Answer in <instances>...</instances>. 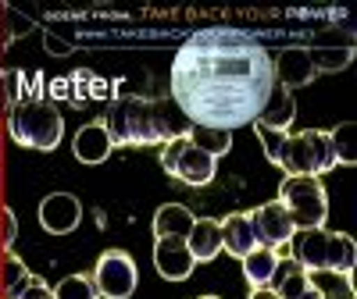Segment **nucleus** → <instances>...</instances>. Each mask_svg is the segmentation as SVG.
<instances>
[{"label":"nucleus","mask_w":357,"mask_h":299,"mask_svg":"<svg viewBox=\"0 0 357 299\" xmlns=\"http://www.w3.org/2000/svg\"><path fill=\"white\" fill-rule=\"evenodd\" d=\"M275 89L272 57L243 29L211 25L193 33L172 61V100L200 129L254 125Z\"/></svg>","instance_id":"1"},{"label":"nucleus","mask_w":357,"mask_h":299,"mask_svg":"<svg viewBox=\"0 0 357 299\" xmlns=\"http://www.w3.org/2000/svg\"><path fill=\"white\" fill-rule=\"evenodd\" d=\"M264 157L272 161L275 168H282L286 175H307L318 178L325 171L336 168V154H333V139L325 129H307V132H275L254 125Z\"/></svg>","instance_id":"2"},{"label":"nucleus","mask_w":357,"mask_h":299,"mask_svg":"<svg viewBox=\"0 0 357 299\" xmlns=\"http://www.w3.org/2000/svg\"><path fill=\"white\" fill-rule=\"evenodd\" d=\"M100 122L114 146H165L172 136H178L168 122L165 104L151 97H118L114 104H107Z\"/></svg>","instance_id":"3"},{"label":"nucleus","mask_w":357,"mask_h":299,"mask_svg":"<svg viewBox=\"0 0 357 299\" xmlns=\"http://www.w3.org/2000/svg\"><path fill=\"white\" fill-rule=\"evenodd\" d=\"M8 132L18 146H29V150H57L65 139V118L50 100H25V104H15L11 111V122H8Z\"/></svg>","instance_id":"4"},{"label":"nucleus","mask_w":357,"mask_h":299,"mask_svg":"<svg viewBox=\"0 0 357 299\" xmlns=\"http://www.w3.org/2000/svg\"><path fill=\"white\" fill-rule=\"evenodd\" d=\"M286 214L293 221V228H325V218H329V196H325V186L318 178L307 175H286V182L279 186L275 196Z\"/></svg>","instance_id":"5"},{"label":"nucleus","mask_w":357,"mask_h":299,"mask_svg":"<svg viewBox=\"0 0 357 299\" xmlns=\"http://www.w3.org/2000/svg\"><path fill=\"white\" fill-rule=\"evenodd\" d=\"M161 168L172 175V178H178V182H186V186H193V189H200V186H211L215 182V175H218V161L207 154V150H200L197 143H190L183 132L178 136H172L165 146H161Z\"/></svg>","instance_id":"6"},{"label":"nucleus","mask_w":357,"mask_h":299,"mask_svg":"<svg viewBox=\"0 0 357 299\" xmlns=\"http://www.w3.org/2000/svg\"><path fill=\"white\" fill-rule=\"evenodd\" d=\"M100 299H129L139 285V267L126 250H107L97 257V267L89 271Z\"/></svg>","instance_id":"7"},{"label":"nucleus","mask_w":357,"mask_h":299,"mask_svg":"<svg viewBox=\"0 0 357 299\" xmlns=\"http://www.w3.org/2000/svg\"><path fill=\"white\" fill-rule=\"evenodd\" d=\"M304 50L311 57L314 72H343L354 61V33L343 25H329L321 33H314Z\"/></svg>","instance_id":"8"},{"label":"nucleus","mask_w":357,"mask_h":299,"mask_svg":"<svg viewBox=\"0 0 357 299\" xmlns=\"http://www.w3.org/2000/svg\"><path fill=\"white\" fill-rule=\"evenodd\" d=\"M36 218H40V225L50 235H72L79 228V221H82V203L72 193H50V196L40 200Z\"/></svg>","instance_id":"9"},{"label":"nucleus","mask_w":357,"mask_h":299,"mask_svg":"<svg viewBox=\"0 0 357 299\" xmlns=\"http://www.w3.org/2000/svg\"><path fill=\"white\" fill-rule=\"evenodd\" d=\"M254 214V228H257V239H261V246H272V250H279V246H289V239H293V221H289V214H286V207L279 203V200H268V203H261L257 211H250Z\"/></svg>","instance_id":"10"},{"label":"nucleus","mask_w":357,"mask_h":299,"mask_svg":"<svg viewBox=\"0 0 357 299\" xmlns=\"http://www.w3.org/2000/svg\"><path fill=\"white\" fill-rule=\"evenodd\" d=\"M154 267H158V275L168 278V282H183L193 275V253L186 246V239H154Z\"/></svg>","instance_id":"11"},{"label":"nucleus","mask_w":357,"mask_h":299,"mask_svg":"<svg viewBox=\"0 0 357 299\" xmlns=\"http://www.w3.org/2000/svg\"><path fill=\"white\" fill-rule=\"evenodd\" d=\"M272 75H275V86L289 89V93L318 79V72H314V65H311V57H307L304 47H286V50H279V57L272 61Z\"/></svg>","instance_id":"12"},{"label":"nucleus","mask_w":357,"mask_h":299,"mask_svg":"<svg viewBox=\"0 0 357 299\" xmlns=\"http://www.w3.org/2000/svg\"><path fill=\"white\" fill-rule=\"evenodd\" d=\"M218 225H222V250H225V253H232V257L243 260L250 250L261 246L257 228H254V214L236 211V214H229V218L218 221Z\"/></svg>","instance_id":"13"},{"label":"nucleus","mask_w":357,"mask_h":299,"mask_svg":"<svg viewBox=\"0 0 357 299\" xmlns=\"http://www.w3.org/2000/svg\"><path fill=\"white\" fill-rule=\"evenodd\" d=\"M111 150H114V143H111L104 122H89L72 136V154L82 164H104L111 157Z\"/></svg>","instance_id":"14"},{"label":"nucleus","mask_w":357,"mask_h":299,"mask_svg":"<svg viewBox=\"0 0 357 299\" xmlns=\"http://www.w3.org/2000/svg\"><path fill=\"white\" fill-rule=\"evenodd\" d=\"M325 239H329L325 228H301V232H293L289 250H293V260H296L301 271H325Z\"/></svg>","instance_id":"15"},{"label":"nucleus","mask_w":357,"mask_h":299,"mask_svg":"<svg viewBox=\"0 0 357 299\" xmlns=\"http://www.w3.org/2000/svg\"><path fill=\"white\" fill-rule=\"evenodd\" d=\"M186 246L193 253L197 264H207V260H215L222 253V225L215 218H197L190 235H186Z\"/></svg>","instance_id":"16"},{"label":"nucleus","mask_w":357,"mask_h":299,"mask_svg":"<svg viewBox=\"0 0 357 299\" xmlns=\"http://www.w3.org/2000/svg\"><path fill=\"white\" fill-rule=\"evenodd\" d=\"M293 118H296V100H293V93H289V89H282V86H275V89H272V97H268V104H264V111L257 114V122H254V125L286 132V129L293 125Z\"/></svg>","instance_id":"17"},{"label":"nucleus","mask_w":357,"mask_h":299,"mask_svg":"<svg viewBox=\"0 0 357 299\" xmlns=\"http://www.w3.org/2000/svg\"><path fill=\"white\" fill-rule=\"evenodd\" d=\"M275 271H279V250H272V246H257L243 257V278L250 289H268Z\"/></svg>","instance_id":"18"},{"label":"nucleus","mask_w":357,"mask_h":299,"mask_svg":"<svg viewBox=\"0 0 357 299\" xmlns=\"http://www.w3.org/2000/svg\"><path fill=\"white\" fill-rule=\"evenodd\" d=\"M193 211L183 203H165L158 207V214H154V239H186L190 228H193Z\"/></svg>","instance_id":"19"},{"label":"nucleus","mask_w":357,"mask_h":299,"mask_svg":"<svg viewBox=\"0 0 357 299\" xmlns=\"http://www.w3.org/2000/svg\"><path fill=\"white\" fill-rule=\"evenodd\" d=\"M357 264V246L347 232H329L325 239V271H336V275H350Z\"/></svg>","instance_id":"20"},{"label":"nucleus","mask_w":357,"mask_h":299,"mask_svg":"<svg viewBox=\"0 0 357 299\" xmlns=\"http://www.w3.org/2000/svg\"><path fill=\"white\" fill-rule=\"evenodd\" d=\"M307 289H314L321 299H357L350 275L336 271H307Z\"/></svg>","instance_id":"21"},{"label":"nucleus","mask_w":357,"mask_h":299,"mask_svg":"<svg viewBox=\"0 0 357 299\" xmlns=\"http://www.w3.org/2000/svg\"><path fill=\"white\" fill-rule=\"evenodd\" d=\"M29 282H33V275H29V267L4 250V260H0V292H4V299H15Z\"/></svg>","instance_id":"22"},{"label":"nucleus","mask_w":357,"mask_h":299,"mask_svg":"<svg viewBox=\"0 0 357 299\" xmlns=\"http://www.w3.org/2000/svg\"><path fill=\"white\" fill-rule=\"evenodd\" d=\"M183 136H186L190 143H197L200 150H207L215 161L225 157L229 150H232V132H225V129H200V125H190Z\"/></svg>","instance_id":"23"},{"label":"nucleus","mask_w":357,"mask_h":299,"mask_svg":"<svg viewBox=\"0 0 357 299\" xmlns=\"http://www.w3.org/2000/svg\"><path fill=\"white\" fill-rule=\"evenodd\" d=\"M268 285H275L272 292H275L279 299H296V296L307 289V271H301V267H282V264H279L275 278L268 282Z\"/></svg>","instance_id":"24"},{"label":"nucleus","mask_w":357,"mask_h":299,"mask_svg":"<svg viewBox=\"0 0 357 299\" xmlns=\"http://www.w3.org/2000/svg\"><path fill=\"white\" fill-rule=\"evenodd\" d=\"M50 292H54V299H100V292H97V285H93L89 275H68Z\"/></svg>","instance_id":"25"},{"label":"nucleus","mask_w":357,"mask_h":299,"mask_svg":"<svg viewBox=\"0 0 357 299\" xmlns=\"http://www.w3.org/2000/svg\"><path fill=\"white\" fill-rule=\"evenodd\" d=\"M354 132H357V125L354 122H343L340 129H333L329 132V139H333V154H336V164H354L357 157H354Z\"/></svg>","instance_id":"26"},{"label":"nucleus","mask_w":357,"mask_h":299,"mask_svg":"<svg viewBox=\"0 0 357 299\" xmlns=\"http://www.w3.org/2000/svg\"><path fill=\"white\" fill-rule=\"evenodd\" d=\"M18 89H22V72H0V111L18 104Z\"/></svg>","instance_id":"27"},{"label":"nucleus","mask_w":357,"mask_h":299,"mask_svg":"<svg viewBox=\"0 0 357 299\" xmlns=\"http://www.w3.org/2000/svg\"><path fill=\"white\" fill-rule=\"evenodd\" d=\"M4 25H8V40H18V36H25V33H33L36 29V22L29 18V15H18L15 8H8V18H4Z\"/></svg>","instance_id":"28"},{"label":"nucleus","mask_w":357,"mask_h":299,"mask_svg":"<svg viewBox=\"0 0 357 299\" xmlns=\"http://www.w3.org/2000/svg\"><path fill=\"white\" fill-rule=\"evenodd\" d=\"M15 239H18V218L11 211H0V246H15Z\"/></svg>","instance_id":"29"},{"label":"nucleus","mask_w":357,"mask_h":299,"mask_svg":"<svg viewBox=\"0 0 357 299\" xmlns=\"http://www.w3.org/2000/svg\"><path fill=\"white\" fill-rule=\"evenodd\" d=\"M43 43H47V50L50 54H57V57H65V54H72V40H65V36H57V33H50V29H47V36H43Z\"/></svg>","instance_id":"30"},{"label":"nucleus","mask_w":357,"mask_h":299,"mask_svg":"<svg viewBox=\"0 0 357 299\" xmlns=\"http://www.w3.org/2000/svg\"><path fill=\"white\" fill-rule=\"evenodd\" d=\"M15 299H54V292H50L43 282H36V278H33V282H29V285H25V289H22Z\"/></svg>","instance_id":"31"},{"label":"nucleus","mask_w":357,"mask_h":299,"mask_svg":"<svg viewBox=\"0 0 357 299\" xmlns=\"http://www.w3.org/2000/svg\"><path fill=\"white\" fill-rule=\"evenodd\" d=\"M250 299H279V296H275L272 289H254V292H250Z\"/></svg>","instance_id":"32"},{"label":"nucleus","mask_w":357,"mask_h":299,"mask_svg":"<svg viewBox=\"0 0 357 299\" xmlns=\"http://www.w3.org/2000/svg\"><path fill=\"white\" fill-rule=\"evenodd\" d=\"M296 299H321V296H318L314 289H304V292H301V296H296Z\"/></svg>","instance_id":"33"},{"label":"nucleus","mask_w":357,"mask_h":299,"mask_svg":"<svg viewBox=\"0 0 357 299\" xmlns=\"http://www.w3.org/2000/svg\"><path fill=\"white\" fill-rule=\"evenodd\" d=\"M0 186H4V168H0Z\"/></svg>","instance_id":"34"},{"label":"nucleus","mask_w":357,"mask_h":299,"mask_svg":"<svg viewBox=\"0 0 357 299\" xmlns=\"http://www.w3.org/2000/svg\"><path fill=\"white\" fill-rule=\"evenodd\" d=\"M200 299H222V296H200Z\"/></svg>","instance_id":"35"}]
</instances>
